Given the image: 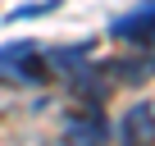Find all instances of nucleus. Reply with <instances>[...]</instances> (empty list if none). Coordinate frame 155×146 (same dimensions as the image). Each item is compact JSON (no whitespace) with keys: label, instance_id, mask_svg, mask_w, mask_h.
Wrapping results in <instances>:
<instances>
[{"label":"nucleus","instance_id":"1","mask_svg":"<svg viewBox=\"0 0 155 146\" xmlns=\"http://www.w3.org/2000/svg\"><path fill=\"white\" fill-rule=\"evenodd\" d=\"M105 37L141 46V59H105L110 82H141V78H150L155 73V0H141L128 14H119L105 28Z\"/></svg>","mask_w":155,"mask_h":146},{"label":"nucleus","instance_id":"2","mask_svg":"<svg viewBox=\"0 0 155 146\" xmlns=\"http://www.w3.org/2000/svg\"><path fill=\"white\" fill-rule=\"evenodd\" d=\"M46 78H50V64H46V50L32 37L0 46V82H9V87H41Z\"/></svg>","mask_w":155,"mask_h":146},{"label":"nucleus","instance_id":"3","mask_svg":"<svg viewBox=\"0 0 155 146\" xmlns=\"http://www.w3.org/2000/svg\"><path fill=\"white\" fill-rule=\"evenodd\" d=\"M105 141H110V119H105V110H101V105H82L78 114L64 119V132H59L55 141H46V146H105Z\"/></svg>","mask_w":155,"mask_h":146},{"label":"nucleus","instance_id":"4","mask_svg":"<svg viewBox=\"0 0 155 146\" xmlns=\"http://www.w3.org/2000/svg\"><path fill=\"white\" fill-rule=\"evenodd\" d=\"M119 137H123V146H155V101L132 105L119 123Z\"/></svg>","mask_w":155,"mask_h":146},{"label":"nucleus","instance_id":"5","mask_svg":"<svg viewBox=\"0 0 155 146\" xmlns=\"http://www.w3.org/2000/svg\"><path fill=\"white\" fill-rule=\"evenodd\" d=\"M91 59V41H78V46H55V50H46V64H50V73H68L78 68V64H87Z\"/></svg>","mask_w":155,"mask_h":146},{"label":"nucleus","instance_id":"6","mask_svg":"<svg viewBox=\"0 0 155 146\" xmlns=\"http://www.w3.org/2000/svg\"><path fill=\"white\" fill-rule=\"evenodd\" d=\"M59 9V0H32V5H14L9 14H5V23H23V18H46V14H55Z\"/></svg>","mask_w":155,"mask_h":146}]
</instances>
